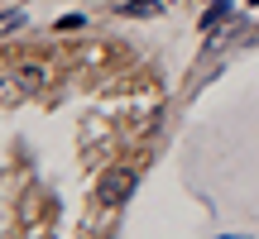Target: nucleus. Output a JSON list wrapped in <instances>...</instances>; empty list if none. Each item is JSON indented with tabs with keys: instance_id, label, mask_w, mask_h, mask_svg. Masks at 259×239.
<instances>
[{
	"instance_id": "nucleus-1",
	"label": "nucleus",
	"mask_w": 259,
	"mask_h": 239,
	"mask_svg": "<svg viewBox=\"0 0 259 239\" xmlns=\"http://www.w3.org/2000/svg\"><path fill=\"white\" fill-rule=\"evenodd\" d=\"M130 192H135V172H125V167H115V172H106L96 182V201L101 206H125Z\"/></svg>"
},
{
	"instance_id": "nucleus-5",
	"label": "nucleus",
	"mask_w": 259,
	"mask_h": 239,
	"mask_svg": "<svg viewBox=\"0 0 259 239\" xmlns=\"http://www.w3.org/2000/svg\"><path fill=\"white\" fill-rule=\"evenodd\" d=\"M24 24V10H5V15H0V34H10V29H19Z\"/></svg>"
},
{
	"instance_id": "nucleus-2",
	"label": "nucleus",
	"mask_w": 259,
	"mask_h": 239,
	"mask_svg": "<svg viewBox=\"0 0 259 239\" xmlns=\"http://www.w3.org/2000/svg\"><path fill=\"white\" fill-rule=\"evenodd\" d=\"M115 10L130 19H154V15H163V0H120Z\"/></svg>"
},
{
	"instance_id": "nucleus-4",
	"label": "nucleus",
	"mask_w": 259,
	"mask_h": 239,
	"mask_svg": "<svg viewBox=\"0 0 259 239\" xmlns=\"http://www.w3.org/2000/svg\"><path fill=\"white\" fill-rule=\"evenodd\" d=\"M226 19H231V5H226V0H216V5L202 15V29H216V24H226Z\"/></svg>"
},
{
	"instance_id": "nucleus-3",
	"label": "nucleus",
	"mask_w": 259,
	"mask_h": 239,
	"mask_svg": "<svg viewBox=\"0 0 259 239\" xmlns=\"http://www.w3.org/2000/svg\"><path fill=\"white\" fill-rule=\"evenodd\" d=\"M15 86H24V91L44 86V67H19V72H15Z\"/></svg>"
}]
</instances>
